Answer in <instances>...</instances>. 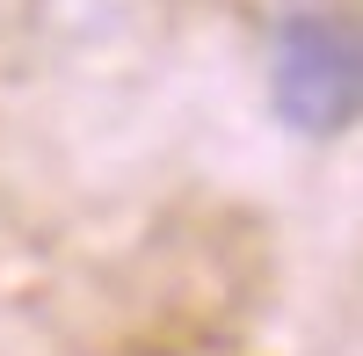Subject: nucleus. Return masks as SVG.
Returning a JSON list of instances; mask_svg holds the SVG:
<instances>
[{"mask_svg":"<svg viewBox=\"0 0 363 356\" xmlns=\"http://www.w3.org/2000/svg\"><path fill=\"white\" fill-rule=\"evenodd\" d=\"M269 95H277L284 124L313 131V138H335L349 131V116L363 102V51H356V29L342 15H320V8H298L277 22V44H269Z\"/></svg>","mask_w":363,"mask_h":356,"instance_id":"obj_1","label":"nucleus"}]
</instances>
